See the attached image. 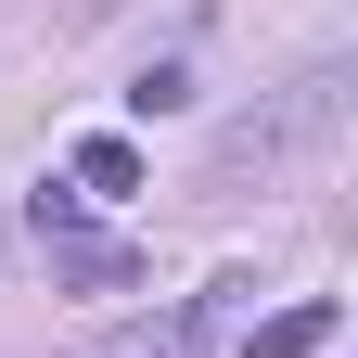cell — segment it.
I'll list each match as a JSON object with an SVG mask.
<instances>
[{"label":"cell","instance_id":"obj_7","mask_svg":"<svg viewBox=\"0 0 358 358\" xmlns=\"http://www.w3.org/2000/svg\"><path fill=\"white\" fill-rule=\"evenodd\" d=\"M26 217H38V243H64V231H90V217H77V192H64V179H38V205H26Z\"/></svg>","mask_w":358,"mask_h":358},{"label":"cell","instance_id":"obj_3","mask_svg":"<svg viewBox=\"0 0 358 358\" xmlns=\"http://www.w3.org/2000/svg\"><path fill=\"white\" fill-rule=\"evenodd\" d=\"M52 282H64V294H128V282H141V243H115V231H64V243H52Z\"/></svg>","mask_w":358,"mask_h":358},{"label":"cell","instance_id":"obj_6","mask_svg":"<svg viewBox=\"0 0 358 358\" xmlns=\"http://www.w3.org/2000/svg\"><path fill=\"white\" fill-rule=\"evenodd\" d=\"M103 358H205V345H192V333H179V320H154V333H115Z\"/></svg>","mask_w":358,"mask_h":358},{"label":"cell","instance_id":"obj_8","mask_svg":"<svg viewBox=\"0 0 358 358\" xmlns=\"http://www.w3.org/2000/svg\"><path fill=\"white\" fill-rule=\"evenodd\" d=\"M103 13H128V0H77V26H103Z\"/></svg>","mask_w":358,"mask_h":358},{"label":"cell","instance_id":"obj_5","mask_svg":"<svg viewBox=\"0 0 358 358\" xmlns=\"http://www.w3.org/2000/svg\"><path fill=\"white\" fill-rule=\"evenodd\" d=\"M179 103H192V64H141L128 77V115H179Z\"/></svg>","mask_w":358,"mask_h":358},{"label":"cell","instance_id":"obj_2","mask_svg":"<svg viewBox=\"0 0 358 358\" xmlns=\"http://www.w3.org/2000/svg\"><path fill=\"white\" fill-rule=\"evenodd\" d=\"M333 333H345V307H333V294H294V307H268V320H243L231 358H320Z\"/></svg>","mask_w":358,"mask_h":358},{"label":"cell","instance_id":"obj_4","mask_svg":"<svg viewBox=\"0 0 358 358\" xmlns=\"http://www.w3.org/2000/svg\"><path fill=\"white\" fill-rule=\"evenodd\" d=\"M64 192H141V141H128V128H90L64 154Z\"/></svg>","mask_w":358,"mask_h":358},{"label":"cell","instance_id":"obj_1","mask_svg":"<svg viewBox=\"0 0 358 358\" xmlns=\"http://www.w3.org/2000/svg\"><path fill=\"white\" fill-rule=\"evenodd\" d=\"M345 103H358L345 64H307L294 90H256V103L205 141V192H243V179H282V166H307V154H333V141H345Z\"/></svg>","mask_w":358,"mask_h":358}]
</instances>
